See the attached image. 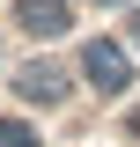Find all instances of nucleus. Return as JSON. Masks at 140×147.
<instances>
[{"label":"nucleus","mask_w":140,"mask_h":147,"mask_svg":"<svg viewBox=\"0 0 140 147\" xmlns=\"http://www.w3.org/2000/svg\"><path fill=\"white\" fill-rule=\"evenodd\" d=\"M81 74H88V88H103V96H125V81H133L118 44H81Z\"/></svg>","instance_id":"1"},{"label":"nucleus","mask_w":140,"mask_h":147,"mask_svg":"<svg viewBox=\"0 0 140 147\" xmlns=\"http://www.w3.org/2000/svg\"><path fill=\"white\" fill-rule=\"evenodd\" d=\"M133 37H140V22H133Z\"/></svg>","instance_id":"5"},{"label":"nucleus","mask_w":140,"mask_h":147,"mask_svg":"<svg viewBox=\"0 0 140 147\" xmlns=\"http://www.w3.org/2000/svg\"><path fill=\"white\" fill-rule=\"evenodd\" d=\"M22 96H67V74L59 66H30L22 74Z\"/></svg>","instance_id":"3"},{"label":"nucleus","mask_w":140,"mask_h":147,"mask_svg":"<svg viewBox=\"0 0 140 147\" xmlns=\"http://www.w3.org/2000/svg\"><path fill=\"white\" fill-rule=\"evenodd\" d=\"M22 22H30L37 37H59V30H67V0H30V7H22Z\"/></svg>","instance_id":"2"},{"label":"nucleus","mask_w":140,"mask_h":147,"mask_svg":"<svg viewBox=\"0 0 140 147\" xmlns=\"http://www.w3.org/2000/svg\"><path fill=\"white\" fill-rule=\"evenodd\" d=\"M0 147H37V132L15 125V118H0Z\"/></svg>","instance_id":"4"}]
</instances>
